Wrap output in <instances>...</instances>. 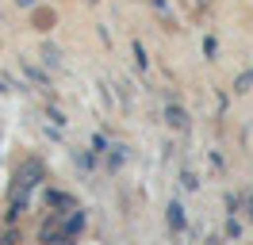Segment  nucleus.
I'll use <instances>...</instances> for the list:
<instances>
[{"instance_id": "f257e3e1", "label": "nucleus", "mask_w": 253, "mask_h": 245, "mask_svg": "<svg viewBox=\"0 0 253 245\" xmlns=\"http://www.w3.org/2000/svg\"><path fill=\"white\" fill-rule=\"evenodd\" d=\"M169 122H176V126H184V111H176V107H169Z\"/></svg>"}]
</instances>
